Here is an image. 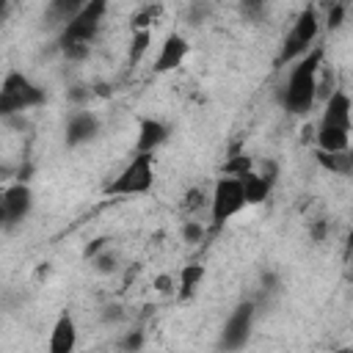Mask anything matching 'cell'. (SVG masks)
Listing matches in <instances>:
<instances>
[{
  "label": "cell",
  "instance_id": "obj_12",
  "mask_svg": "<svg viewBox=\"0 0 353 353\" xmlns=\"http://www.w3.org/2000/svg\"><path fill=\"white\" fill-rule=\"evenodd\" d=\"M74 350H77V323L69 312H63L50 328L47 353H74Z\"/></svg>",
  "mask_w": 353,
  "mask_h": 353
},
{
  "label": "cell",
  "instance_id": "obj_28",
  "mask_svg": "<svg viewBox=\"0 0 353 353\" xmlns=\"http://www.w3.org/2000/svg\"><path fill=\"white\" fill-rule=\"evenodd\" d=\"M108 243H110L108 237H94V240L85 245V251H83V254H85V259H94L99 251H105V248H108Z\"/></svg>",
  "mask_w": 353,
  "mask_h": 353
},
{
  "label": "cell",
  "instance_id": "obj_17",
  "mask_svg": "<svg viewBox=\"0 0 353 353\" xmlns=\"http://www.w3.org/2000/svg\"><path fill=\"white\" fill-rule=\"evenodd\" d=\"M201 279H204V268L201 265H185L179 270V276H176V292L182 298H190L196 292V287L201 284Z\"/></svg>",
  "mask_w": 353,
  "mask_h": 353
},
{
  "label": "cell",
  "instance_id": "obj_10",
  "mask_svg": "<svg viewBox=\"0 0 353 353\" xmlns=\"http://www.w3.org/2000/svg\"><path fill=\"white\" fill-rule=\"evenodd\" d=\"M99 116L94 113V110H74V113H69V119H66V127H63V143L69 146V149H74V146H83V143H88V141H94L97 135H99Z\"/></svg>",
  "mask_w": 353,
  "mask_h": 353
},
{
  "label": "cell",
  "instance_id": "obj_32",
  "mask_svg": "<svg viewBox=\"0 0 353 353\" xmlns=\"http://www.w3.org/2000/svg\"><path fill=\"white\" fill-rule=\"evenodd\" d=\"M350 279H353V268H350Z\"/></svg>",
  "mask_w": 353,
  "mask_h": 353
},
{
  "label": "cell",
  "instance_id": "obj_21",
  "mask_svg": "<svg viewBox=\"0 0 353 353\" xmlns=\"http://www.w3.org/2000/svg\"><path fill=\"white\" fill-rule=\"evenodd\" d=\"M193 218L201 212V210H207L210 212V193L204 190V188H190L188 193H185V204H182Z\"/></svg>",
  "mask_w": 353,
  "mask_h": 353
},
{
  "label": "cell",
  "instance_id": "obj_16",
  "mask_svg": "<svg viewBox=\"0 0 353 353\" xmlns=\"http://www.w3.org/2000/svg\"><path fill=\"white\" fill-rule=\"evenodd\" d=\"M314 157H317V163H320L325 171H331V174H342V176L353 174V146L345 149V152H336V154H328V152H320V149H317Z\"/></svg>",
  "mask_w": 353,
  "mask_h": 353
},
{
  "label": "cell",
  "instance_id": "obj_3",
  "mask_svg": "<svg viewBox=\"0 0 353 353\" xmlns=\"http://www.w3.org/2000/svg\"><path fill=\"white\" fill-rule=\"evenodd\" d=\"M47 102V91L33 83L28 74L11 69L6 77H3V85H0V116L3 119H14V116H22L25 110L30 108H39Z\"/></svg>",
  "mask_w": 353,
  "mask_h": 353
},
{
  "label": "cell",
  "instance_id": "obj_31",
  "mask_svg": "<svg viewBox=\"0 0 353 353\" xmlns=\"http://www.w3.org/2000/svg\"><path fill=\"white\" fill-rule=\"evenodd\" d=\"M339 353H353V347H342V350H339Z\"/></svg>",
  "mask_w": 353,
  "mask_h": 353
},
{
  "label": "cell",
  "instance_id": "obj_27",
  "mask_svg": "<svg viewBox=\"0 0 353 353\" xmlns=\"http://www.w3.org/2000/svg\"><path fill=\"white\" fill-rule=\"evenodd\" d=\"M212 11V6H207V3H193V6H188V22L190 25H199V22H204V17Z\"/></svg>",
  "mask_w": 353,
  "mask_h": 353
},
{
  "label": "cell",
  "instance_id": "obj_5",
  "mask_svg": "<svg viewBox=\"0 0 353 353\" xmlns=\"http://www.w3.org/2000/svg\"><path fill=\"white\" fill-rule=\"evenodd\" d=\"M154 185V154L135 152L127 165L105 185V196H143Z\"/></svg>",
  "mask_w": 353,
  "mask_h": 353
},
{
  "label": "cell",
  "instance_id": "obj_1",
  "mask_svg": "<svg viewBox=\"0 0 353 353\" xmlns=\"http://www.w3.org/2000/svg\"><path fill=\"white\" fill-rule=\"evenodd\" d=\"M323 72V47H314L290 66V74L279 91V102L292 116H306L317 102V83Z\"/></svg>",
  "mask_w": 353,
  "mask_h": 353
},
{
  "label": "cell",
  "instance_id": "obj_9",
  "mask_svg": "<svg viewBox=\"0 0 353 353\" xmlns=\"http://www.w3.org/2000/svg\"><path fill=\"white\" fill-rule=\"evenodd\" d=\"M33 210V190L25 185V182H14L3 190V199H0V221H3V229L11 232L17 229Z\"/></svg>",
  "mask_w": 353,
  "mask_h": 353
},
{
  "label": "cell",
  "instance_id": "obj_26",
  "mask_svg": "<svg viewBox=\"0 0 353 353\" xmlns=\"http://www.w3.org/2000/svg\"><path fill=\"white\" fill-rule=\"evenodd\" d=\"M345 17H347V6H345V3H334V6L328 8V14H325V25H328L331 30H336V28H342Z\"/></svg>",
  "mask_w": 353,
  "mask_h": 353
},
{
  "label": "cell",
  "instance_id": "obj_23",
  "mask_svg": "<svg viewBox=\"0 0 353 353\" xmlns=\"http://www.w3.org/2000/svg\"><path fill=\"white\" fill-rule=\"evenodd\" d=\"M248 171H254V163H251V157H245V154H232L229 163L223 165V176H243V174H248Z\"/></svg>",
  "mask_w": 353,
  "mask_h": 353
},
{
  "label": "cell",
  "instance_id": "obj_20",
  "mask_svg": "<svg viewBox=\"0 0 353 353\" xmlns=\"http://www.w3.org/2000/svg\"><path fill=\"white\" fill-rule=\"evenodd\" d=\"M94 97H97V91H94V85H88V83H72V85L66 88V99H69L77 110H85L88 99H94Z\"/></svg>",
  "mask_w": 353,
  "mask_h": 353
},
{
  "label": "cell",
  "instance_id": "obj_14",
  "mask_svg": "<svg viewBox=\"0 0 353 353\" xmlns=\"http://www.w3.org/2000/svg\"><path fill=\"white\" fill-rule=\"evenodd\" d=\"M237 179L243 182V190H245L248 204H262V201L270 196V190H273V182L265 179L259 171H248V174H243V176H237Z\"/></svg>",
  "mask_w": 353,
  "mask_h": 353
},
{
  "label": "cell",
  "instance_id": "obj_15",
  "mask_svg": "<svg viewBox=\"0 0 353 353\" xmlns=\"http://www.w3.org/2000/svg\"><path fill=\"white\" fill-rule=\"evenodd\" d=\"M83 0H52L50 6H47V19L52 22V25H58V28H63V25H69L80 11H83Z\"/></svg>",
  "mask_w": 353,
  "mask_h": 353
},
{
  "label": "cell",
  "instance_id": "obj_2",
  "mask_svg": "<svg viewBox=\"0 0 353 353\" xmlns=\"http://www.w3.org/2000/svg\"><path fill=\"white\" fill-rule=\"evenodd\" d=\"M350 130H353V102L345 91H334L323 102V116L317 121V149L336 154L350 149Z\"/></svg>",
  "mask_w": 353,
  "mask_h": 353
},
{
  "label": "cell",
  "instance_id": "obj_24",
  "mask_svg": "<svg viewBox=\"0 0 353 353\" xmlns=\"http://www.w3.org/2000/svg\"><path fill=\"white\" fill-rule=\"evenodd\" d=\"M204 237H207V229H204V223H201L199 218H188V221L182 223V240H185V243L196 245V243H201Z\"/></svg>",
  "mask_w": 353,
  "mask_h": 353
},
{
  "label": "cell",
  "instance_id": "obj_30",
  "mask_svg": "<svg viewBox=\"0 0 353 353\" xmlns=\"http://www.w3.org/2000/svg\"><path fill=\"white\" fill-rule=\"evenodd\" d=\"M312 237H314V240H323V237H325V226H323V223H314V226H312Z\"/></svg>",
  "mask_w": 353,
  "mask_h": 353
},
{
  "label": "cell",
  "instance_id": "obj_25",
  "mask_svg": "<svg viewBox=\"0 0 353 353\" xmlns=\"http://www.w3.org/2000/svg\"><path fill=\"white\" fill-rule=\"evenodd\" d=\"M124 317H127V312H124V306H119V303H108V306H102V312H99V320H102L105 325H119V323H124Z\"/></svg>",
  "mask_w": 353,
  "mask_h": 353
},
{
  "label": "cell",
  "instance_id": "obj_8",
  "mask_svg": "<svg viewBox=\"0 0 353 353\" xmlns=\"http://www.w3.org/2000/svg\"><path fill=\"white\" fill-rule=\"evenodd\" d=\"M254 323H256V303L254 301H243L237 303L223 328H221V336H218V347L223 353H237L243 350L248 342H251V334H254Z\"/></svg>",
  "mask_w": 353,
  "mask_h": 353
},
{
  "label": "cell",
  "instance_id": "obj_6",
  "mask_svg": "<svg viewBox=\"0 0 353 353\" xmlns=\"http://www.w3.org/2000/svg\"><path fill=\"white\" fill-rule=\"evenodd\" d=\"M245 207H248V199H245L243 182L237 176H221L212 185V193H210V223H212V229H221L223 223H229Z\"/></svg>",
  "mask_w": 353,
  "mask_h": 353
},
{
  "label": "cell",
  "instance_id": "obj_22",
  "mask_svg": "<svg viewBox=\"0 0 353 353\" xmlns=\"http://www.w3.org/2000/svg\"><path fill=\"white\" fill-rule=\"evenodd\" d=\"M143 342H146V334H143L141 328H130V331L121 334V339H119V350H121V353H141Z\"/></svg>",
  "mask_w": 353,
  "mask_h": 353
},
{
  "label": "cell",
  "instance_id": "obj_29",
  "mask_svg": "<svg viewBox=\"0 0 353 353\" xmlns=\"http://www.w3.org/2000/svg\"><path fill=\"white\" fill-rule=\"evenodd\" d=\"M154 287H157V292H165V295H168V292L176 287V279H174V276H168V273H163V276H157V279H154Z\"/></svg>",
  "mask_w": 353,
  "mask_h": 353
},
{
  "label": "cell",
  "instance_id": "obj_33",
  "mask_svg": "<svg viewBox=\"0 0 353 353\" xmlns=\"http://www.w3.org/2000/svg\"><path fill=\"white\" fill-rule=\"evenodd\" d=\"M350 234H353V232H350Z\"/></svg>",
  "mask_w": 353,
  "mask_h": 353
},
{
  "label": "cell",
  "instance_id": "obj_4",
  "mask_svg": "<svg viewBox=\"0 0 353 353\" xmlns=\"http://www.w3.org/2000/svg\"><path fill=\"white\" fill-rule=\"evenodd\" d=\"M320 36V14L314 6H303L290 28V33L284 36L281 41V50H279V58H276V66H287V63H295L301 61L306 52H312L314 41Z\"/></svg>",
  "mask_w": 353,
  "mask_h": 353
},
{
  "label": "cell",
  "instance_id": "obj_11",
  "mask_svg": "<svg viewBox=\"0 0 353 353\" xmlns=\"http://www.w3.org/2000/svg\"><path fill=\"white\" fill-rule=\"evenodd\" d=\"M188 52H190L188 39H185L179 30H171V33L163 39V44H160V52H157V58H154V72H160V74L174 72L176 66H182V61L188 58Z\"/></svg>",
  "mask_w": 353,
  "mask_h": 353
},
{
  "label": "cell",
  "instance_id": "obj_19",
  "mask_svg": "<svg viewBox=\"0 0 353 353\" xmlns=\"http://www.w3.org/2000/svg\"><path fill=\"white\" fill-rule=\"evenodd\" d=\"M149 44H152V30H132L130 52H127L130 66H135V63H141V61H143V55L149 52Z\"/></svg>",
  "mask_w": 353,
  "mask_h": 353
},
{
  "label": "cell",
  "instance_id": "obj_18",
  "mask_svg": "<svg viewBox=\"0 0 353 353\" xmlns=\"http://www.w3.org/2000/svg\"><path fill=\"white\" fill-rule=\"evenodd\" d=\"M91 268H94L97 273H102V276H113V273L121 270V256H119L116 248L108 245L105 251H99V254L91 259Z\"/></svg>",
  "mask_w": 353,
  "mask_h": 353
},
{
  "label": "cell",
  "instance_id": "obj_7",
  "mask_svg": "<svg viewBox=\"0 0 353 353\" xmlns=\"http://www.w3.org/2000/svg\"><path fill=\"white\" fill-rule=\"evenodd\" d=\"M108 11V3L102 0H91L83 6V11L58 30V50H66V47H74V44H88L97 39L99 28H102V17Z\"/></svg>",
  "mask_w": 353,
  "mask_h": 353
},
{
  "label": "cell",
  "instance_id": "obj_13",
  "mask_svg": "<svg viewBox=\"0 0 353 353\" xmlns=\"http://www.w3.org/2000/svg\"><path fill=\"white\" fill-rule=\"evenodd\" d=\"M171 130L165 121L154 119V116H146L141 119L138 124V141H135V152H143V154H154L165 141H168Z\"/></svg>",
  "mask_w": 353,
  "mask_h": 353
}]
</instances>
